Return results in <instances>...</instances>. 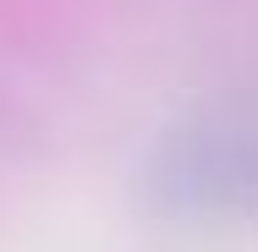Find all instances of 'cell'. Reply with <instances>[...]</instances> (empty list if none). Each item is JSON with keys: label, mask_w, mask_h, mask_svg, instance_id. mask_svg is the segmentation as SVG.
<instances>
[{"label": "cell", "mask_w": 258, "mask_h": 252, "mask_svg": "<svg viewBox=\"0 0 258 252\" xmlns=\"http://www.w3.org/2000/svg\"><path fill=\"white\" fill-rule=\"evenodd\" d=\"M143 192L176 219L258 214V99H214L170 126L143 164Z\"/></svg>", "instance_id": "cell-1"}]
</instances>
